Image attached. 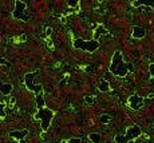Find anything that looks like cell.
Returning a JSON list of instances; mask_svg holds the SVG:
<instances>
[{
    "instance_id": "7402d4cb",
    "label": "cell",
    "mask_w": 154,
    "mask_h": 143,
    "mask_svg": "<svg viewBox=\"0 0 154 143\" xmlns=\"http://www.w3.org/2000/svg\"><path fill=\"white\" fill-rule=\"evenodd\" d=\"M15 101H16V99H15V98H14V96H12V98H9V107H12V106L15 105Z\"/></svg>"
},
{
    "instance_id": "ffe728a7",
    "label": "cell",
    "mask_w": 154,
    "mask_h": 143,
    "mask_svg": "<svg viewBox=\"0 0 154 143\" xmlns=\"http://www.w3.org/2000/svg\"><path fill=\"white\" fill-rule=\"evenodd\" d=\"M69 143H82V139L81 138H71L69 140Z\"/></svg>"
},
{
    "instance_id": "277c9868",
    "label": "cell",
    "mask_w": 154,
    "mask_h": 143,
    "mask_svg": "<svg viewBox=\"0 0 154 143\" xmlns=\"http://www.w3.org/2000/svg\"><path fill=\"white\" fill-rule=\"evenodd\" d=\"M74 47L77 50L87 51V52H94L99 48V42L98 40H83V39H75L74 40Z\"/></svg>"
},
{
    "instance_id": "52a82bcc",
    "label": "cell",
    "mask_w": 154,
    "mask_h": 143,
    "mask_svg": "<svg viewBox=\"0 0 154 143\" xmlns=\"http://www.w3.org/2000/svg\"><path fill=\"white\" fill-rule=\"evenodd\" d=\"M127 103H129V107L131 108V110H141V108L143 107V105H145V101H143L141 96H138V95H131L130 98H129V101H127Z\"/></svg>"
},
{
    "instance_id": "cb8c5ba5",
    "label": "cell",
    "mask_w": 154,
    "mask_h": 143,
    "mask_svg": "<svg viewBox=\"0 0 154 143\" xmlns=\"http://www.w3.org/2000/svg\"><path fill=\"white\" fill-rule=\"evenodd\" d=\"M5 116V112H4V108H0V118H4Z\"/></svg>"
},
{
    "instance_id": "7c38bea8",
    "label": "cell",
    "mask_w": 154,
    "mask_h": 143,
    "mask_svg": "<svg viewBox=\"0 0 154 143\" xmlns=\"http://www.w3.org/2000/svg\"><path fill=\"white\" fill-rule=\"evenodd\" d=\"M107 34H109V31L103 27V26H98L95 32H94V36L98 39V38H100V35H107Z\"/></svg>"
},
{
    "instance_id": "30bf717a",
    "label": "cell",
    "mask_w": 154,
    "mask_h": 143,
    "mask_svg": "<svg viewBox=\"0 0 154 143\" xmlns=\"http://www.w3.org/2000/svg\"><path fill=\"white\" fill-rule=\"evenodd\" d=\"M0 92L3 94V95H9L12 92V84L9 83H4V82L0 80Z\"/></svg>"
},
{
    "instance_id": "7a4b0ae2",
    "label": "cell",
    "mask_w": 154,
    "mask_h": 143,
    "mask_svg": "<svg viewBox=\"0 0 154 143\" xmlns=\"http://www.w3.org/2000/svg\"><path fill=\"white\" fill-rule=\"evenodd\" d=\"M55 115V111L47 108L46 106L42 108H38V112L35 114V119H40L42 120V130L43 131H47L50 128V124H51V120Z\"/></svg>"
},
{
    "instance_id": "d6986e66",
    "label": "cell",
    "mask_w": 154,
    "mask_h": 143,
    "mask_svg": "<svg viewBox=\"0 0 154 143\" xmlns=\"http://www.w3.org/2000/svg\"><path fill=\"white\" fill-rule=\"evenodd\" d=\"M0 64H3V66H7V67H11V63L8 62V60H5V59L0 58Z\"/></svg>"
},
{
    "instance_id": "2e32d148",
    "label": "cell",
    "mask_w": 154,
    "mask_h": 143,
    "mask_svg": "<svg viewBox=\"0 0 154 143\" xmlns=\"http://www.w3.org/2000/svg\"><path fill=\"white\" fill-rule=\"evenodd\" d=\"M110 120H111V116L110 115H106V114H103V115L99 116V122L100 123H110Z\"/></svg>"
},
{
    "instance_id": "8992f818",
    "label": "cell",
    "mask_w": 154,
    "mask_h": 143,
    "mask_svg": "<svg viewBox=\"0 0 154 143\" xmlns=\"http://www.w3.org/2000/svg\"><path fill=\"white\" fill-rule=\"evenodd\" d=\"M24 11H26V3H23L22 0H15V9L12 12V16H14L15 19L28 22V20H30V16Z\"/></svg>"
},
{
    "instance_id": "484cf974",
    "label": "cell",
    "mask_w": 154,
    "mask_h": 143,
    "mask_svg": "<svg viewBox=\"0 0 154 143\" xmlns=\"http://www.w3.org/2000/svg\"><path fill=\"white\" fill-rule=\"evenodd\" d=\"M98 1H103V0H98Z\"/></svg>"
},
{
    "instance_id": "5b68a950",
    "label": "cell",
    "mask_w": 154,
    "mask_h": 143,
    "mask_svg": "<svg viewBox=\"0 0 154 143\" xmlns=\"http://www.w3.org/2000/svg\"><path fill=\"white\" fill-rule=\"evenodd\" d=\"M38 74H39V71L26 74V75H24V83H26V87H27L30 91H32V92H35V94H42L43 87L40 84H35L34 83V79Z\"/></svg>"
},
{
    "instance_id": "603a6c76",
    "label": "cell",
    "mask_w": 154,
    "mask_h": 143,
    "mask_svg": "<svg viewBox=\"0 0 154 143\" xmlns=\"http://www.w3.org/2000/svg\"><path fill=\"white\" fill-rule=\"evenodd\" d=\"M51 34H52V30H51V28H47L46 30V36H50Z\"/></svg>"
},
{
    "instance_id": "e0dca14e",
    "label": "cell",
    "mask_w": 154,
    "mask_h": 143,
    "mask_svg": "<svg viewBox=\"0 0 154 143\" xmlns=\"http://www.w3.org/2000/svg\"><path fill=\"white\" fill-rule=\"evenodd\" d=\"M83 99H85V102L87 105H94V103H95V98L94 96H85Z\"/></svg>"
},
{
    "instance_id": "6da1fadb",
    "label": "cell",
    "mask_w": 154,
    "mask_h": 143,
    "mask_svg": "<svg viewBox=\"0 0 154 143\" xmlns=\"http://www.w3.org/2000/svg\"><path fill=\"white\" fill-rule=\"evenodd\" d=\"M129 68H130V66H127L126 63L123 62L122 52L121 51H115L111 59V66H110L111 74H114L115 76L125 78L127 75V72H129Z\"/></svg>"
},
{
    "instance_id": "3957f363",
    "label": "cell",
    "mask_w": 154,
    "mask_h": 143,
    "mask_svg": "<svg viewBox=\"0 0 154 143\" xmlns=\"http://www.w3.org/2000/svg\"><path fill=\"white\" fill-rule=\"evenodd\" d=\"M141 134H142V131H141L139 126L134 124V126H131V127L127 128L125 135H121V134L115 135L114 140H115V143H127L129 140H133V139H135V138L141 136Z\"/></svg>"
},
{
    "instance_id": "8fae6325",
    "label": "cell",
    "mask_w": 154,
    "mask_h": 143,
    "mask_svg": "<svg viewBox=\"0 0 154 143\" xmlns=\"http://www.w3.org/2000/svg\"><path fill=\"white\" fill-rule=\"evenodd\" d=\"M135 7H139V5H149L154 9V0H135L134 1Z\"/></svg>"
},
{
    "instance_id": "ac0fdd59",
    "label": "cell",
    "mask_w": 154,
    "mask_h": 143,
    "mask_svg": "<svg viewBox=\"0 0 154 143\" xmlns=\"http://www.w3.org/2000/svg\"><path fill=\"white\" fill-rule=\"evenodd\" d=\"M67 4H69L70 7H77L78 4H79V0H67Z\"/></svg>"
},
{
    "instance_id": "4fadbf2b",
    "label": "cell",
    "mask_w": 154,
    "mask_h": 143,
    "mask_svg": "<svg viewBox=\"0 0 154 143\" xmlns=\"http://www.w3.org/2000/svg\"><path fill=\"white\" fill-rule=\"evenodd\" d=\"M89 138L92 143H100L102 142V135H100L99 132H91V134L89 135Z\"/></svg>"
},
{
    "instance_id": "9a60e30c",
    "label": "cell",
    "mask_w": 154,
    "mask_h": 143,
    "mask_svg": "<svg viewBox=\"0 0 154 143\" xmlns=\"http://www.w3.org/2000/svg\"><path fill=\"white\" fill-rule=\"evenodd\" d=\"M36 106H38V108H42V107L46 106L44 99H43V92L42 94H36Z\"/></svg>"
},
{
    "instance_id": "ba28073f",
    "label": "cell",
    "mask_w": 154,
    "mask_h": 143,
    "mask_svg": "<svg viewBox=\"0 0 154 143\" xmlns=\"http://www.w3.org/2000/svg\"><path fill=\"white\" fill-rule=\"evenodd\" d=\"M145 35H146V30L143 27H139V26H134L133 27V38L142 39Z\"/></svg>"
},
{
    "instance_id": "9c48e42d",
    "label": "cell",
    "mask_w": 154,
    "mask_h": 143,
    "mask_svg": "<svg viewBox=\"0 0 154 143\" xmlns=\"http://www.w3.org/2000/svg\"><path fill=\"white\" fill-rule=\"evenodd\" d=\"M27 135H28V130H22V131H11V132H9V136H11V138H14V139H18V140H23Z\"/></svg>"
},
{
    "instance_id": "44dd1931",
    "label": "cell",
    "mask_w": 154,
    "mask_h": 143,
    "mask_svg": "<svg viewBox=\"0 0 154 143\" xmlns=\"http://www.w3.org/2000/svg\"><path fill=\"white\" fill-rule=\"evenodd\" d=\"M149 72H150L151 76H154V63H151L150 66H149Z\"/></svg>"
},
{
    "instance_id": "5bb4252c",
    "label": "cell",
    "mask_w": 154,
    "mask_h": 143,
    "mask_svg": "<svg viewBox=\"0 0 154 143\" xmlns=\"http://www.w3.org/2000/svg\"><path fill=\"white\" fill-rule=\"evenodd\" d=\"M98 90L102 91V92H107L109 90H110V84H109L107 80H100L99 86H98Z\"/></svg>"
},
{
    "instance_id": "d4e9b609",
    "label": "cell",
    "mask_w": 154,
    "mask_h": 143,
    "mask_svg": "<svg viewBox=\"0 0 154 143\" xmlns=\"http://www.w3.org/2000/svg\"><path fill=\"white\" fill-rule=\"evenodd\" d=\"M20 143H26V142H24V139H23V140H20Z\"/></svg>"
}]
</instances>
